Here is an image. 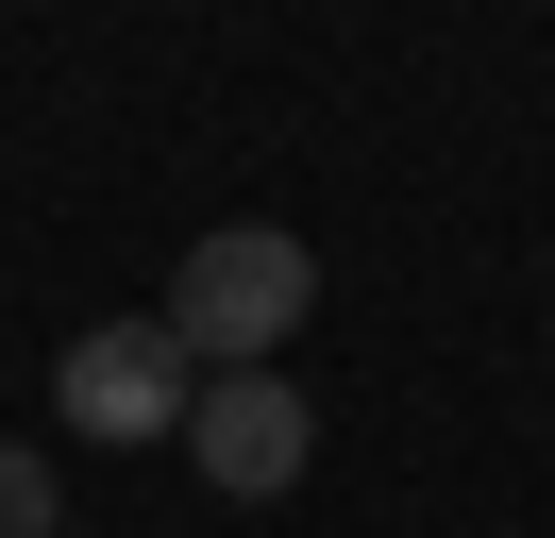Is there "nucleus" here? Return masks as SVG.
<instances>
[{
  "instance_id": "obj_4",
  "label": "nucleus",
  "mask_w": 555,
  "mask_h": 538,
  "mask_svg": "<svg viewBox=\"0 0 555 538\" xmlns=\"http://www.w3.org/2000/svg\"><path fill=\"white\" fill-rule=\"evenodd\" d=\"M0 538H68V522H51V454H35V437H0Z\"/></svg>"
},
{
  "instance_id": "obj_1",
  "label": "nucleus",
  "mask_w": 555,
  "mask_h": 538,
  "mask_svg": "<svg viewBox=\"0 0 555 538\" xmlns=\"http://www.w3.org/2000/svg\"><path fill=\"white\" fill-rule=\"evenodd\" d=\"M304 303H320V253H304L286 219H219L203 253L169 269V336H185V370H270Z\"/></svg>"
},
{
  "instance_id": "obj_2",
  "label": "nucleus",
  "mask_w": 555,
  "mask_h": 538,
  "mask_svg": "<svg viewBox=\"0 0 555 538\" xmlns=\"http://www.w3.org/2000/svg\"><path fill=\"white\" fill-rule=\"evenodd\" d=\"M51 404H68V437H185V404H203V370H185V336L169 320H102V336H68V370H51Z\"/></svg>"
},
{
  "instance_id": "obj_3",
  "label": "nucleus",
  "mask_w": 555,
  "mask_h": 538,
  "mask_svg": "<svg viewBox=\"0 0 555 538\" xmlns=\"http://www.w3.org/2000/svg\"><path fill=\"white\" fill-rule=\"evenodd\" d=\"M185 454H203V488L270 504V488H304V454H320V404L286 387V370H203V404H185Z\"/></svg>"
}]
</instances>
